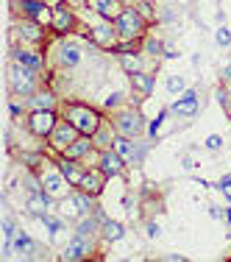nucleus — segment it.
Here are the masks:
<instances>
[{"label": "nucleus", "instance_id": "obj_15", "mask_svg": "<svg viewBox=\"0 0 231 262\" xmlns=\"http://www.w3.org/2000/svg\"><path fill=\"white\" fill-rule=\"evenodd\" d=\"M59 170L64 173V176H67V182H70L73 187H81V182H84V176H86V173L81 170V167H78V165H76V162H73L70 157H67L64 162H61V167H59Z\"/></svg>", "mask_w": 231, "mask_h": 262}, {"label": "nucleus", "instance_id": "obj_16", "mask_svg": "<svg viewBox=\"0 0 231 262\" xmlns=\"http://www.w3.org/2000/svg\"><path fill=\"white\" fill-rule=\"evenodd\" d=\"M53 31H59V34H64V31H70L73 26V11L64 9V6H59V9H53Z\"/></svg>", "mask_w": 231, "mask_h": 262}, {"label": "nucleus", "instance_id": "obj_31", "mask_svg": "<svg viewBox=\"0 0 231 262\" xmlns=\"http://www.w3.org/2000/svg\"><path fill=\"white\" fill-rule=\"evenodd\" d=\"M167 92H184V78H178V76H170L167 78Z\"/></svg>", "mask_w": 231, "mask_h": 262}, {"label": "nucleus", "instance_id": "obj_27", "mask_svg": "<svg viewBox=\"0 0 231 262\" xmlns=\"http://www.w3.org/2000/svg\"><path fill=\"white\" fill-rule=\"evenodd\" d=\"M42 217V223H45V226L48 229H51V232L53 234H59V232H64V223H61L59 221V217H51V215H48V212H45V215H39Z\"/></svg>", "mask_w": 231, "mask_h": 262}, {"label": "nucleus", "instance_id": "obj_5", "mask_svg": "<svg viewBox=\"0 0 231 262\" xmlns=\"http://www.w3.org/2000/svg\"><path fill=\"white\" fill-rule=\"evenodd\" d=\"M28 126H31V131H34V134L48 137V134H53V128H56V117H53L51 109H36L34 115H31Z\"/></svg>", "mask_w": 231, "mask_h": 262}, {"label": "nucleus", "instance_id": "obj_18", "mask_svg": "<svg viewBox=\"0 0 231 262\" xmlns=\"http://www.w3.org/2000/svg\"><path fill=\"white\" fill-rule=\"evenodd\" d=\"M120 64L126 67V70L131 73V76L142 70V61H140V56H136V53H128V51H123V53H120Z\"/></svg>", "mask_w": 231, "mask_h": 262}, {"label": "nucleus", "instance_id": "obj_6", "mask_svg": "<svg viewBox=\"0 0 231 262\" xmlns=\"http://www.w3.org/2000/svg\"><path fill=\"white\" fill-rule=\"evenodd\" d=\"M11 90H14L17 95H28V92L34 90V70H28V67H22V64L11 67Z\"/></svg>", "mask_w": 231, "mask_h": 262}, {"label": "nucleus", "instance_id": "obj_30", "mask_svg": "<svg viewBox=\"0 0 231 262\" xmlns=\"http://www.w3.org/2000/svg\"><path fill=\"white\" fill-rule=\"evenodd\" d=\"M92 232H95V217H86V221L78 223V234L81 237H89Z\"/></svg>", "mask_w": 231, "mask_h": 262}, {"label": "nucleus", "instance_id": "obj_35", "mask_svg": "<svg viewBox=\"0 0 231 262\" xmlns=\"http://www.w3.org/2000/svg\"><path fill=\"white\" fill-rule=\"evenodd\" d=\"M148 234H151V237H159V226H156V223H151V226H148Z\"/></svg>", "mask_w": 231, "mask_h": 262}, {"label": "nucleus", "instance_id": "obj_23", "mask_svg": "<svg viewBox=\"0 0 231 262\" xmlns=\"http://www.w3.org/2000/svg\"><path fill=\"white\" fill-rule=\"evenodd\" d=\"M123 234H126V229H123L120 223H114V221H106L103 223V237H106V240H120Z\"/></svg>", "mask_w": 231, "mask_h": 262}, {"label": "nucleus", "instance_id": "obj_36", "mask_svg": "<svg viewBox=\"0 0 231 262\" xmlns=\"http://www.w3.org/2000/svg\"><path fill=\"white\" fill-rule=\"evenodd\" d=\"M117 101H120V95H111V98H109V101H106V106H109V109H111V106H114Z\"/></svg>", "mask_w": 231, "mask_h": 262}, {"label": "nucleus", "instance_id": "obj_3", "mask_svg": "<svg viewBox=\"0 0 231 262\" xmlns=\"http://www.w3.org/2000/svg\"><path fill=\"white\" fill-rule=\"evenodd\" d=\"M114 126H117V134L140 137L142 131H145V120H142V115H136V112H123V115L114 120Z\"/></svg>", "mask_w": 231, "mask_h": 262}, {"label": "nucleus", "instance_id": "obj_19", "mask_svg": "<svg viewBox=\"0 0 231 262\" xmlns=\"http://www.w3.org/2000/svg\"><path fill=\"white\" fill-rule=\"evenodd\" d=\"M95 42H101V45H111V39H114V31H111L109 23H98L95 26Z\"/></svg>", "mask_w": 231, "mask_h": 262}, {"label": "nucleus", "instance_id": "obj_2", "mask_svg": "<svg viewBox=\"0 0 231 262\" xmlns=\"http://www.w3.org/2000/svg\"><path fill=\"white\" fill-rule=\"evenodd\" d=\"M117 34L123 36V39H134V36L142 34V17L140 11L134 9H126L120 17H117Z\"/></svg>", "mask_w": 231, "mask_h": 262}, {"label": "nucleus", "instance_id": "obj_37", "mask_svg": "<svg viewBox=\"0 0 231 262\" xmlns=\"http://www.w3.org/2000/svg\"><path fill=\"white\" fill-rule=\"evenodd\" d=\"M223 217H226V223H231V207L226 209V215H223Z\"/></svg>", "mask_w": 231, "mask_h": 262}, {"label": "nucleus", "instance_id": "obj_1", "mask_svg": "<svg viewBox=\"0 0 231 262\" xmlns=\"http://www.w3.org/2000/svg\"><path fill=\"white\" fill-rule=\"evenodd\" d=\"M67 120H70L81 134H95V131L101 128V117L95 115V109L81 106V103H73L70 109H67Z\"/></svg>", "mask_w": 231, "mask_h": 262}, {"label": "nucleus", "instance_id": "obj_25", "mask_svg": "<svg viewBox=\"0 0 231 262\" xmlns=\"http://www.w3.org/2000/svg\"><path fill=\"white\" fill-rule=\"evenodd\" d=\"M134 86L142 92V95H151V90H153V78H151V76H142V73H134Z\"/></svg>", "mask_w": 231, "mask_h": 262}, {"label": "nucleus", "instance_id": "obj_7", "mask_svg": "<svg viewBox=\"0 0 231 262\" xmlns=\"http://www.w3.org/2000/svg\"><path fill=\"white\" fill-rule=\"evenodd\" d=\"M173 112H176L178 117H192V115H198V95H195V90H184V95H181L178 101L173 103Z\"/></svg>", "mask_w": 231, "mask_h": 262}, {"label": "nucleus", "instance_id": "obj_8", "mask_svg": "<svg viewBox=\"0 0 231 262\" xmlns=\"http://www.w3.org/2000/svg\"><path fill=\"white\" fill-rule=\"evenodd\" d=\"M89 6L103 17V20H117V17H120L123 11H126L120 0H89Z\"/></svg>", "mask_w": 231, "mask_h": 262}, {"label": "nucleus", "instance_id": "obj_29", "mask_svg": "<svg viewBox=\"0 0 231 262\" xmlns=\"http://www.w3.org/2000/svg\"><path fill=\"white\" fill-rule=\"evenodd\" d=\"M215 39H217V45H220V48H228L231 45V31L226 26H220V28H217V34H215Z\"/></svg>", "mask_w": 231, "mask_h": 262}, {"label": "nucleus", "instance_id": "obj_26", "mask_svg": "<svg viewBox=\"0 0 231 262\" xmlns=\"http://www.w3.org/2000/svg\"><path fill=\"white\" fill-rule=\"evenodd\" d=\"M31 103H34L36 109H53V95L51 92H39V95L31 98Z\"/></svg>", "mask_w": 231, "mask_h": 262}, {"label": "nucleus", "instance_id": "obj_9", "mask_svg": "<svg viewBox=\"0 0 231 262\" xmlns=\"http://www.w3.org/2000/svg\"><path fill=\"white\" fill-rule=\"evenodd\" d=\"M76 126H73V123L70 120H67V123H61V126H56L53 128V145L56 148H64V151H67V148H70L73 145V142H76Z\"/></svg>", "mask_w": 231, "mask_h": 262}, {"label": "nucleus", "instance_id": "obj_4", "mask_svg": "<svg viewBox=\"0 0 231 262\" xmlns=\"http://www.w3.org/2000/svg\"><path fill=\"white\" fill-rule=\"evenodd\" d=\"M111 148H114V151L120 154V157L126 159L128 165H136V162H140L142 157H145V145H134V142H131L126 134H120V137H117V140L111 142Z\"/></svg>", "mask_w": 231, "mask_h": 262}, {"label": "nucleus", "instance_id": "obj_14", "mask_svg": "<svg viewBox=\"0 0 231 262\" xmlns=\"http://www.w3.org/2000/svg\"><path fill=\"white\" fill-rule=\"evenodd\" d=\"M86 254H89V243H86V237H81V234L73 237V243L64 248V259H84Z\"/></svg>", "mask_w": 231, "mask_h": 262}, {"label": "nucleus", "instance_id": "obj_13", "mask_svg": "<svg viewBox=\"0 0 231 262\" xmlns=\"http://www.w3.org/2000/svg\"><path fill=\"white\" fill-rule=\"evenodd\" d=\"M123 165H126V159H123L120 154L114 151V148H111L109 154H103V159H101V170L106 173V176H114V173H120Z\"/></svg>", "mask_w": 231, "mask_h": 262}, {"label": "nucleus", "instance_id": "obj_28", "mask_svg": "<svg viewBox=\"0 0 231 262\" xmlns=\"http://www.w3.org/2000/svg\"><path fill=\"white\" fill-rule=\"evenodd\" d=\"M20 36H22V39H28V42H36L42 34H39V28H36L34 23H28V26H20Z\"/></svg>", "mask_w": 231, "mask_h": 262}, {"label": "nucleus", "instance_id": "obj_17", "mask_svg": "<svg viewBox=\"0 0 231 262\" xmlns=\"http://www.w3.org/2000/svg\"><path fill=\"white\" fill-rule=\"evenodd\" d=\"M103 176L106 173H86L84 176V182H81V187H84L86 192H101V184H103Z\"/></svg>", "mask_w": 231, "mask_h": 262}, {"label": "nucleus", "instance_id": "obj_32", "mask_svg": "<svg viewBox=\"0 0 231 262\" xmlns=\"http://www.w3.org/2000/svg\"><path fill=\"white\" fill-rule=\"evenodd\" d=\"M206 148H209V151H220V148H223V140H220L217 134L206 137Z\"/></svg>", "mask_w": 231, "mask_h": 262}, {"label": "nucleus", "instance_id": "obj_10", "mask_svg": "<svg viewBox=\"0 0 231 262\" xmlns=\"http://www.w3.org/2000/svg\"><path fill=\"white\" fill-rule=\"evenodd\" d=\"M42 184H45V190L48 192H51V195L53 198H59V195H64V187L67 184H70V182H67V176H64V173H45V179H42Z\"/></svg>", "mask_w": 231, "mask_h": 262}, {"label": "nucleus", "instance_id": "obj_20", "mask_svg": "<svg viewBox=\"0 0 231 262\" xmlns=\"http://www.w3.org/2000/svg\"><path fill=\"white\" fill-rule=\"evenodd\" d=\"M78 61H81V51L76 45H64V48H61V64H64V67H76Z\"/></svg>", "mask_w": 231, "mask_h": 262}, {"label": "nucleus", "instance_id": "obj_21", "mask_svg": "<svg viewBox=\"0 0 231 262\" xmlns=\"http://www.w3.org/2000/svg\"><path fill=\"white\" fill-rule=\"evenodd\" d=\"M14 61H17V64H22V67H28V70H36V67H39V56L31 53V51H17Z\"/></svg>", "mask_w": 231, "mask_h": 262}, {"label": "nucleus", "instance_id": "obj_24", "mask_svg": "<svg viewBox=\"0 0 231 262\" xmlns=\"http://www.w3.org/2000/svg\"><path fill=\"white\" fill-rule=\"evenodd\" d=\"M31 248H34L31 237H28L26 232H17V234H14V251H20V254H31Z\"/></svg>", "mask_w": 231, "mask_h": 262}, {"label": "nucleus", "instance_id": "obj_22", "mask_svg": "<svg viewBox=\"0 0 231 262\" xmlns=\"http://www.w3.org/2000/svg\"><path fill=\"white\" fill-rule=\"evenodd\" d=\"M86 137H89V134H86ZM86 137H84V140H76L70 148H67V157H70V159H78V157H84V154L89 151V145H92V142L86 140Z\"/></svg>", "mask_w": 231, "mask_h": 262}, {"label": "nucleus", "instance_id": "obj_11", "mask_svg": "<svg viewBox=\"0 0 231 262\" xmlns=\"http://www.w3.org/2000/svg\"><path fill=\"white\" fill-rule=\"evenodd\" d=\"M51 192H42V190H36V192H31V198H28V212H31V215H36V217H39V215H45V209L48 207H51Z\"/></svg>", "mask_w": 231, "mask_h": 262}, {"label": "nucleus", "instance_id": "obj_33", "mask_svg": "<svg viewBox=\"0 0 231 262\" xmlns=\"http://www.w3.org/2000/svg\"><path fill=\"white\" fill-rule=\"evenodd\" d=\"M217 187H220V190H223V195H226L228 201H231V176H223V179H220V184H217Z\"/></svg>", "mask_w": 231, "mask_h": 262}, {"label": "nucleus", "instance_id": "obj_12", "mask_svg": "<svg viewBox=\"0 0 231 262\" xmlns=\"http://www.w3.org/2000/svg\"><path fill=\"white\" fill-rule=\"evenodd\" d=\"M64 212L67 217H81V215H86L89 212V201H86L84 195H73V198H67L64 201Z\"/></svg>", "mask_w": 231, "mask_h": 262}, {"label": "nucleus", "instance_id": "obj_34", "mask_svg": "<svg viewBox=\"0 0 231 262\" xmlns=\"http://www.w3.org/2000/svg\"><path fill=\"white\" fill-rule=\"evenodd\" d=\"M145 51H148V53H153V56H156V53H161V42H159V39H148V42H145Z\"/></svg>", "mask_w": 231, "mask_h": 262}]
</instances>
